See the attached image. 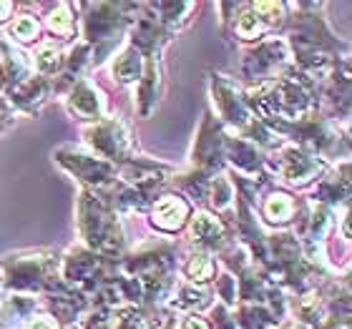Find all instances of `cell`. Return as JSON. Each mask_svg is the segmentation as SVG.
I'll return each mask as SVG.
<instances>
[{"instance_id":"cell-1","label":"cell","mask_w":352,"mask_h":329,"mask_svg":"<svg viewBox=\"0 0 352 329\" xmlns=\"http://www.w3.org/2000/svg\"><path fill=\"white\" fill-rule=\"evenodd\" d=\"M184 216H186V206H184L182 201H179V198H174V196L162 198V201L156 204V209H154L156 224H159V227H164V229L182 227Z\"/></svg>"},{"instance_id":"cell-2","label":"cell","mask_w":352,"mask_h":329,"mask_svg":"<svg viewBox=\"0 0 352 329\" xmlns=\"http://www.w3.org/2000/svg\"><path fill=\"white\" fill-rule=\"evenodd\" d=\"M264 214L270 221H287L292 216V201L287 196H272L264 206Z\"/></svg>"},{"instance_id":"cell-3","label":"cell","mask_w":352,"mask_h":329,"mask_svg":"<svg viewBox=\"0 0 352 329\" xmlns=\"http://www.w3.org/2000/svg\"><path fill=\"white\" fill-rule=\"evenodd\" d=\"M219 224L217 221H212L209 216H199L197 219V224H194V234L197 236H201L204 242H212V239H217L219 236Z\"/></svg>"},{"instance_id":"cell-4","label":"cell","mask_w":352,"mask_h":329,"mask_svg":"<svg viewBox=\"0 0 352 329\" xmlns=\"http://www.w3.org/2000/svg\"><path fill=\"white\" fill-rule=\"evenodd\" d=\"M36 21H30L28 15H23V18H18V21L13 23V28H10V33H13L18 41H30V38L36 36Z\"/></svg>"},{"instance_id":"cell-5","label":"cell","mask_w":352,"mask_h":329,"mask_svg":"<svg viewBox=\"0 0 352 329\" xmlns=\"http://www.w3.org/2000/svg\"><path fill=\"white\" fill-rule=\"evenodd\" d=\"M209 271H212V264H209V259H206V256H194V262L189 264L191 277L199 279V282H204V279L209 277Z\"/></svg>"},{"instance_id":"cell-6","label":"cell","mask_w":352,"mask_h":329,"mask_svg":"<svg viewBox=\"0 0 352 329\" xmlns=\"http://www.w3.org/2000/svg\"><path fill=\"white\" fill-rule=\"evenodd\" d=\"M51 28L58 30V33H68L71 30V13H68L66 5L58 8V13H53L51 18Z\"/></svg>"},{"instance_id":"cell-7","label":"cell","mask_w":352,"mask_h":329,"mask_svg":"<svg viewBox=\"0 0 352 329\" xmlns=\"http://www.w3.org/2000/svg\"><path fill=\"white\" fill-rule=\"evenodd\" d=\"M236 30H239V36L252 38L254 33H259V21H257V18H254L252 13H247V15H242V21H239Z\"/></svg>"},{"instance_id":"cell-8","label":"cell","mask_w":352,"mask_h":329,"mask_svg":"<svg viewBox=\"0 0 352 329\" xmlns=\"http://www.w3.org/2000/svg\"><path fill=\"white\" fill-rule=\"evenodd\" d=\"M58 63V53H56V48H41V53H38V68H43V71H48V68H53Z\"/></svg>"},{"instance_id":"cell-9","label":"cell","mask_w":352,"mask_h":329,"mask_svg":"<svg viewBox=\"0 0 352 329\" xmlns=\"http://www.w3.org/2000/svg\"><path fill=\"white\" fill-rule=\"evenodd\" d=\"M28 329H56L53 327L51 319H45V317H41V319H36V322H30Z\"/></svg>"},{"instance_id":"cell-10","label":"cell","mask_w":352,"mask_h":329,"mask_svg":"<svg viewBox=\"0 0 352 329\" xmlns=\"http://www.w3.org/2000/svg\"><path fill=\"white\" fill-rule=\"evenodd\" d=\"M182 329H206V327L201 319H194V317H191V319H186V322L182 324Z\"/></svg>"},{"instance_id":"cell-11","label":"cell","mask_w":352,"mask_h":329,"mask_svg":"<svg viewBox=\"0 0 352 329\" xmlns=\"http://www.w3.org/2000/svg\"><path fill=\"white\" fill-rule=\"evenodd\" d=\"M10 13V5L8 3H0V15H8Z\"/></svg>"}]
</instances>
